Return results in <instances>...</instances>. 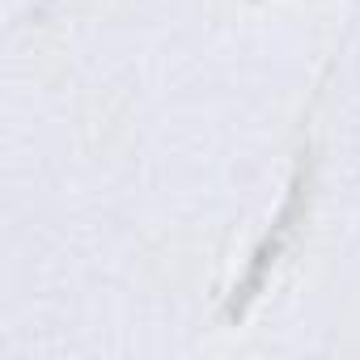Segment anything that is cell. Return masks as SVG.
<instances>
[{
    "instance_id": "cell-1",
    "label": "cell",
    "mask_w": 360,
    "mask_h": 360,
    "mask_svg": "<svg viewBox=\"0 0 360 360\" xmlns=\"http://www.w3.org/2000/svg\"><path fill=\"white\" fill-rule=\"evenodd\" d=\"M305 191H309V178H305V174H297V183L288 187V195H284V208H280V217H276L271 233H267V238L259 242V250L250 255V267H246V276L238 280V288H233V297H229V305H225V318H229V322H242V318H246L250 301L263 292V284H267L271 267L280 263L284 246L292 242V233H297V221L305 217Z\"/></svg>"
}]
</instances>
